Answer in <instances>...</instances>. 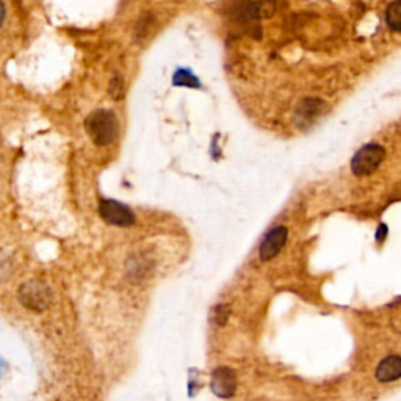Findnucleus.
Segmentation results:
<instances>
[{
	"label": "nucleus",
	"instance_id": "obj_6",
	"mask_svg": "<svg viewBox=\"0 0 401 401\" xmlns=\"http://www.w3.org/2000/svg\"><path fill=\"white\" fill-rule=\"evenodd\" d=\"M287 238H288L287 227L277 226L275 227V229H271L260 243V248H259L260 260L268 262L271 259H275L276 255L281 253L282 248L286 247Z\"/></svg>",
	"mask_w": 401,
	"mask_h": 401
},
{
	"label": "nucleus",
	"instance_id": "obj_2",
	"mask_svg": "<svg viewBox=\"0 0 401 401\" xmlns=\"http://www.w3.org/2000/svg\"><path fill=\"white\" fill-rule=\"evenodd\" d=\"M386 157V149L378 143H369L362 146L354 157L351 159V171L354 176L364 177L370 176L380 168Z\"/></svg>",
	"mask_w": 401,
	"mask_h": 401
},
{
	"label": "nucleus",
	"instance_id": "obj_1",
	"mask_svg": "<svg viewBox=\"0 0 401 401\" xmlns=\"http://www.w3.org/2000/svg\"><path fill=\"white\" fill-rule=\"evenodd\" d=\"M85 130L98 146H108L118 137L119 124L113 110L99 108L88 115L85 119Z\"/></svg>",
	"mask_w": 401,
	"mask_h": 401
},
{
	"label": "nucleus",
	"instance_id": "obj_9",
	"mask_svg": "<svg viewBox=\"0 0 401 401\" xmlns=\"http://www.w3.org/2000/svg\"><path fill=\"white\" fill-rule=\"evenodd\" d=\"M400 7L401 2L400 0H395L391 5H389L387 13H386V21L389 29H391L393 33H398L401 30V14H400Z\"/></svg>",
	"mask_w": 401,
	"mask_h": 401
},
{
	"label": "nucleus",
	"instance_id": "obj_13",
	"mask_svg": "<svg viewBox=\"0 0 401 401\" xmlns=\"http://www.w3.org/2000/svg\"><path fill=\"white\" fill-rule=\"evenodd\" d=\"M3 21H5V5L2 0H0V27L3 25Z\"/></svg>",
	"mask_w": 401,
	"mask_h": 401
},
{
	"label": "nucleus",
	"instance_id": "obj_5",
	"mask_svg": "<svg viewBox=\"0 0 401 401\" xmlns=\"http://www.w3.org/2000/svg\"><path fill=\"white\" fill-rule=\"evenodd\" d=\"M237 373L229 367H218L211 371L210 391L218 398H232L237 392Z\"/></svg>",
	"mask_w": 401,
	"mask_h": 401
},
{
	"label": "nucleus",
	"instance_id": "obj_14",
	"mask_svg": "<svg viewBox=\"0 0 401 401\" xmlns=\"http://www.w3.org/2000/svg\"><path fill=\"white\" fill-rule=\"evenodd\" d=\"M5 370H7V362H5L2 358H0V378L3 376Z\"/></svg>",
	"mask_w": 401,
	"mask_h": 401
},
{
	"label": "nucleus",
	"instance_id": "obj_12",
	"mask_svg": "<svg viewBox=\"0 0 401 401\" xmlns=\"http://www.w3.org/2000/svg\"><path fill=\"white\" fill-rule=\"evenodd\" d=\"M386 237H387V226L386 225H381L380 229H378V232H376V240L378 242H382Z\"/></svg>",
	"mask_w": 401,
	"mask_h": 401
},
{
	"label": "nucleus",
	"instance_id": "obj_8",
	"mask_svg": "<svg viewBox=\"0 0 401 401\" xmlns=\"http://www.w3.org/2000/svg\"><path fill=\"white\" fill-rule=\"evenodd\" d=\"M172 85L174 87H188V88H199L200 82L190 69L179 68L174 76H172Z\"/></svg>",
	"mask_w": 401,
	"mask_h": 401
},
{
	"label": "nucleus",
	"instance_id": "obj_7",
	"mask_svg": "<svg viewBox=\"0 0 401 401\" xmlns=\"http://www.w3.org/2000/svg\"><path fill=\"white\" fill-rule=\"evenodd\" d=\"M376 380L380 382H393L401 376V358L398 354H391L384 358L376 367Z\"/></svg>",
	"mask_w": 401,
	"mask_h": 401
},
{
	"label": "nucleus",
	"instance_id": "obj_10",
	"mask_svg": "<svg viewBox=\"0 0 401 401\" xmlns=\"http://www.w3.org/2000/svg\"><path fill=\"white\" fill-rule=\"evenodd\" d=\"M231 317V308L227 304H218L214 309V314H211V320L216 326H225L227 320Z\"/></svg>",
	"mask_w": 401,
	"mask_h": 401
},
{
	"label": "nucleus",
	"instance_id": "obj_3",
	"mask_svg": "<svg viewBox=\"0 0 401 401\" xmlns=\"http://www.w3.org/2000/svg\"><path fill=\"white\" fill-rule=\"evenodd\" d=\"M18 299L25 309L32 312H44L52 303V293H50L46 284L38 279H32L19 287Z\"/></svg>",
	"mask_w": 401,
	"mask_h": 401
},
{
	"label": "nucleus",
	"instance_id": "obj_11",
	"mask_svg": "<svg viewBox=\"0 0 401 401\" xmlns=\"http://www.w3.org/2000/svg\"><path fill=\"white\" fill-rule=\"evenodd\" d=\"M11 275H13V262L7 253L0 251V282L8 281Z\"/></svg>",
	"mask_w": 401,
	"mask_h": 401
},
{
	"label": "nucleus",
	"instance_id": "obj_4",
	"mask_svg": "<svg viewBox=\"0 0 401 401\" xmlns=\"http://www.w3.org/2000/svg\"><path fill=\"white\" fill-rule=\"evenodd\" d=\"M99 215L105 222L111 226L129 227L137 221V216L129 205L119 203L115 199H100L99 200Z\"/></svg>",
	"mask_w": 401,
	"mask_h": 401
}]
</instances>
